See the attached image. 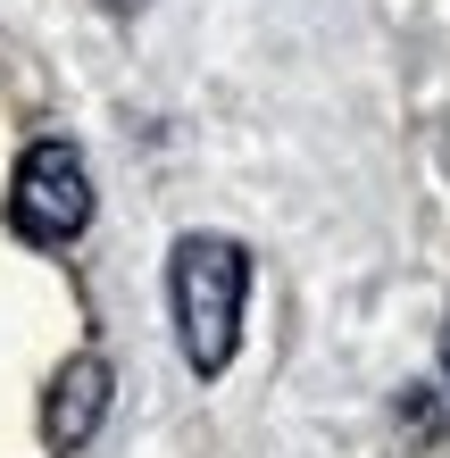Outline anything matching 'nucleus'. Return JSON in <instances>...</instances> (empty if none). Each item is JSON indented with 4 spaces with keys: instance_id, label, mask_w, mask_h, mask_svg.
<instances>
[{
    "instance_id": "1",
    "label": "nucleus",
    "mask_w": 450,
    "mask_h": 458,
    "mask_svg": "<svg viewBox=\"0 0 450 458\" xmlns=\"http://www.w3.org/2000/svg\"><path fill=\"white\" fill-rule=\"evenodd\" d=\"M167 301L192 375H225L233 342H242V301H250V259L225 233H183L167 259Z\"/></svg>"
},
{
    "instance_id": "2",
    "label": "nucleus",
    "mask_w": 450,
    "mask_h": 458,
    "mask_svg": "<svg viewBox=\"0 0 450 458\" xmlns=\"http://www.w3.org/2000/svg\"><path fill=\"white\" fill-rule=\"evenodd\" d=\"M9 225L25 242H75L92 225V175H84V150L75 142H34L17 158V183H9Z\"/></svg>"
},
{
    "instance_id": "3",
    "label": "nucleus",
    "mask_w": 450,
    "mask_h": 458,
    "mask_svg": "<svg viewBox=\"0 0 450 458\" xmlns=\"http://www.w3.org/2000/svg\"><path fill=\"white\" fill-rule=\"evenodd\" d=\"M100 417H109V359H67L59 367V384H50V400H42V442L50 450H84L92 434H100Z\"/></svg>"
},
{
    "instance_id": "4",
    "label": "nucleus",
    "mask_w": 450,
    "mask_h": 458,
    "mask_svg": "<svg viewBox=\"0 0 450 458\" xmlns=\"http://www.w3.org/2000/svg\"><path fill=\"white\" fill-rule=\"evenodd\" d=\"M442 367H450V334H442Z\"/></svg>"
}]
</instances>
